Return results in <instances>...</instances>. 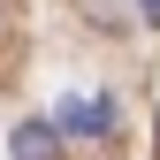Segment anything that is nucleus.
Instances as JSON below:
<instances>
[{
	"label": "nucleus",
	"instance_id": "7ed1b4c3",
	"mask_svg": "<svg viewBox=\"0 0 160 160\" xmlns=\"http://www.w3.org/2000/svg\"><path fill=\"white\" fill-rule=\"evenodd\" d=\"M137 8H145V15H152V23H160V0H137Z\"/></svg>",
	"mask_w": 160,
	"mask_h": 160
},
{
	"label": "nucleus",
	"instance_id": "20e7f679",
	"mask_svg": "<svg viewBox=\"0 0 160 160\" xmlns=\"http://www.w3.org/2000/svg\"><path fill=\"white\" fill-rule=\"evenodd\" d=\"M8 15H15V8H8V0H0V31H8Z\"/></svg>",
	"mask_w": 160,
	"mask_h": 160
},
{
	"label": "nucleus",
	"instance_id": "f257e3e1",
	"mask_svg": "<svg viewBox=\"0 0 160 160\" xmlns=\"http://www.w3.org/2000/svg\"><path fill=\"white\" fill-rule=\"evenodd\" d=\"M53 130L107 137V130H114V99H107V92H69V99H61V114H53Z\"/></svg>",
	"mask_w": 160,
	"mask_h": 160
},
{
	"label": "nucleus",
	"instance_id": "f03ea898",
	"mask_svg": "<svg viewBox=\"0 0 160 160\" xmlns=\"http://www.w3.org/2000/svg\"><path fill=\"white\" fill-rule=\"evenodd\" d=\"M8 152L15 160H61V130L53 122H15L8 130Z\"/></svg>",
	"mask_w": 160,
	"mask_h": 160
}]
</instances>
